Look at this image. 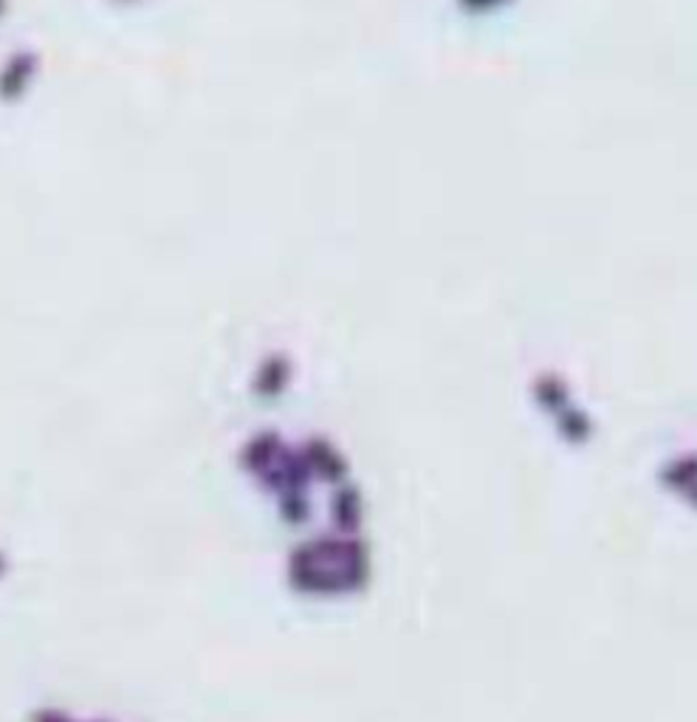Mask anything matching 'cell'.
Segmentation results:
<instances>
[{"label": "cell", "mask_w": 697, "mask_h": 722, "mask_svg": "<svg viewBox=\"0 0 697 722\" xmlns=\"http://www.w3.org/2000/svg\"><path fill=\"white\" fill-rule=\"evenodd\" d=\"M302 460H305L311 478L328 480V483H343L348 478V460L334 443L325 441V437H311L305 441V446L300 449Z\"/></svg>", "instance_id": "obj_1"}, {"label": "cell", "mask_w": 697, "mask_h": 722, "mask_svg": "<svg viewBox=\"0 0 697 722\" xmlns=\"http://www.w3.org/2000/svg\"><path fill=\"white\" fill-rule=\"evenodd\" d=\"M295 382V361L286 353H268L254 370L252 389L263 401H277Z\"/></svg>", "instance_id": "obj_2"}, {"label": "cell", "mask_w": 697, "mask_h": 722, "mask_svg": "<svg viewBox=\"0 0 697 722\" xmlns=\"http://www.w3.org/2000/svg\"><path fill=\"white\" fill-rule=\"evenodd\" d=\"M37 69H40V60H37L35 51L12 55V60H7V65L0 69V99L9 105L17 103L28 91V85L35 82Z\"/></svg>", "instance_id": "obj_3"}, {"label": "cell", "mask_w": 697, "mask_h": 722, "mask_svg": "<svg viewBox=\"0 0 697 722\" xmlns=\"http://www.w3.org/2000/svg\"><path fill=\"white\" fill-rule=\"evenodd\" d=\"M531 398H533V404L540 407V412H545L548 418L556 416V412L565 409L567 404L576 401L570 384H567L560 373H551V370L533 375Z\"/></svg>", "instance_id": "obj_4"}, {"label": "cell", "mask_w": 697, "mask_h": 722, "mask_svg": "<svg viewBox=\"0 0 697 722\" xmlns=\"http://www.w3.org/2000/svg\"><path fill=\"white\" fill-rule=\"evenodd\" d=\"M548 421L554 423L556 435L562 437L570 446H588L596 435V423L593 416L581 404H567L565 409H560L556 416H551Z\"/></svg>", "instance_id": "obj_5"}, {"label": "cell", "mask_w": 697, "mask_h": 722, "mask_svg": "<svg viewBox=\"0 0 697 722\" xmlns=\"http://www.w3.org/2000/svg\"><path fill=\"white\" fill-rule=\"evenodd\" d=\"M455 3H458L460 12L469 14V17H483V14L506 9L508 3H514V0H455Z\"/></svg>", "instance_id": "obj_6"}, {"label": "cell", "mask_w": 697, "mask_h": 722, "mask_svg": "<svg viewBox=\"0 0 697 722\" xmlns=\"http://www.w3.org/2000/svg\"><path fill=\"white\" fill-rule=\"evenodd\" d=\"M7 14V0H0V17Z\"/></svg>", "instance_id": "obj_7"}, {"label": "cell", "mask_w": 697, "mask_h": 722, "mask_svg": "<svg viewBox=\"0 0 697 722\" xmlns=\"http://www.w3.org/2000/svg\"><path fill=\"white\" fill-rule=\"evenodd\" d=\"M119 3H131V0H119Z\"/></svg>", "instance_id": "obj_8"}]
</instances>
